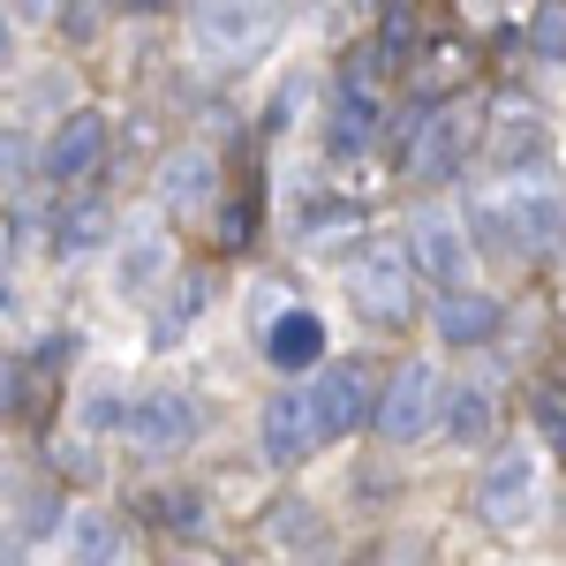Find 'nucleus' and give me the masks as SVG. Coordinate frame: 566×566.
<instances>
[{
  "mask_svg": "<svg viewBox=\"0 0 566 566\" xmlns=\"http://www.w3.org/2000/svg\"><path fill=\"white\" fill-rule=\"evenodd\" d=\"M287 31V0H189V39L219 69L264 61Z\"/></svg>",
  "mask_w": 566,
  "mask_h": 566,
  "instance_id": "obj_1",
  "label": "nucleus"
},
{
  "mask_svg": "<svg viewBox=\"0 0 566 566\" xmlns=\"http://www.w3.org/2000/svg\"><path fill=\"white\" fill-rule=\"evenodd\" d=\"M483 114L461 98V106H416L408 122H400V175L408 181H453L461 175V159H469V144H476Z\"/></svg>",
  "mask_w": 566,
  "mask_h": 566,
  "instance_id": "obj_2",
  "label": "nucleus"
},
{
  "mask_svg": "<svg viewBox=\"0 0 566 566\" xmlns=\"http://www.w3.org/2000/svg\"><path fill=\"white\" fill-rule=\"evenodd\" d=\"M438 400H446V378L438 363H400L392 378H378V400H370V431L386 438L392 453L400 446H423L438 431Z\"/></svg>",
  "mask_w": 566,
  "mask_h": 566,
  "instance_id": "obj_3",
  "label": "nucleus"
},
{
  "mask_svg": "<svg viewBox=\"0 0 566 566\" xmlns=\"http://www.w3.org/2000/svg\"><path fill=\"white\" fill-rule=\"evenodd\" d=\"M408 264H416V280H431V287H461V280H469L476 242H469V227H461L453 205H416V212H408Z\"/></svg>",
  "mask_w": 566,
  "mask_h": 566,
  "instance_id": "obj_4",
  "label": "nucleus"
},
{
  "mask_svg": "<svg viewBox=\"0 0 566 566\" xmlns=\"http://www.w3.org/2000/svg\"><path fill=\"white\" fill-rule=\"evenodd\" d=\"M476 522L499 536H522L536 522V453L528 446H499L491 469L476 476Z\"/></svg>",
  "mask_w": 566,
  "mask_h": 566,
  "instance_id": "obj_5",
  "label": "nucleus"
},
{
  "mask_svg": "<svg viewBox=\"0 0 566 566\" xmlns=\"http://www.w3.org/2000/svg\"><path fill=\"white\" fill-rule=\"evenodd\" d=\"M499 219H506V250L514 264H552L566 258V197L528 181V189H506L499 197Z\"/></svg>",
  "mask_w": 566,
  "mask_h": 566,
  "instance_id": "obj_6",
  "label": "nucleus"
},
{
  "mask_svg": "<svg viewBox=\"0 0 566 566\" xmlns=\"http://www.w3.org/2000/svg\"><path fill=\"white\" fill-rule=\"evenodd\" d=\"M348 303L363 325H408L416 317V264L400 250H363L348 264Z\"/></svg>",
  "mask_w": 566,
  "mask_h": 566,
  "instance_id": "obj_7",
  "label": "nucleus"
},
{
  "mask_svg": "<svg viewBox=\"0 0 566 566\" xmlns=\"http://www.w3.org/2000/svg\"><path fill=\"white\" fill-rule=\"evenodd\" d=\"M122 438L136 446V461H175L181 446L197 438V400L175 386L129 392V416H122Z\"/></svg>",
  "mask_w": 566,
  "mask_h": 566,
  "instance_id": "obj_8",
  "label": "nucleus"
},
{
  "mask_svg": "<svg viewBox=\"0 0 566 566\" xmlns=\"http://www.w3.org/2000/svg\"><path fill=\"white\" fill-rule=\"evenodd\" d=\"M386 136V98L370 84V53H355L340 91H333V122H325V151L333 159H363L370 144Z\"/></svg>",
  "mask_w": 566,
  "mask_h": 566,
  "instance_id": "obj_9",
  "label": "nucleus"
},
{
  "mask_svg": "<svg viewBox=\"0 0 566 566\" xmlns=\"http://www.w3.org/2000/svg\"><path fill=\"white\" fill-rule=\"evenodd\" d=\"M370 400H378V370L348 355V363H325L317 386H310V408H317V431L325 438H348L370 423Z\"/></svg>",
  "mask_w": 566,
  "mask_h": 566,
  "instance_id": "obj_10",
  "label": "nucleus"
},
{
  "mask_svg": "<svg viewBox=\"0 0 566 566\" xmlns=\"http://www.w3.org/2000/svg\"><path fill=\"white\" fill-rule=\"evenodd\" d=\"M258 446H264V461H272V469H303L310 453L325 446V431H317V408H310L303 386H280L272 400H264Z\"/></svg>",
  "mask_w": 566,
  "mask_h": 566,
  "instance_id": "obj_11",
  "label": "nucleus"
},
{
  "mask_svg": "<svg viewBox=\"0 0 566 566\" xmlns=\"http://www.w3.org/2000/svg\"><path fill=\"white\" fill-rule=\"evenodd\" d=\"M431 325H438V340H446V348H483V340H499V333H506V303L461 280V287H446V295H438Z\"/></svg>",
  "mask_w": 566,
  "mask_h": 566,
  "instance_id": "obj_12",
  "label": "nucleus"
},
{
  "mask_svg": "<svg viewBox=\"0 0 566 566\" xmlns=\"http://www.w3.org/2000/svg\"><path fill=\"white\" fill-rule=\"evenodd\" d=\"M106 144H114V122L98 114V106H76L61 129H53V144H45V175L53 181H84L98 159H106Z\"/></svg>",
  "mask_w": 566,
  "mask_h": 566,
  "instance_id": "obj_13",
  "label": "nucleus"
},
{
  "mask_svg": "<svg viewBox=\"0 0 566 566\" xmlns=\"http://www.w3.org/2000/svg\"><path fill=\"white\" fill-rule=\"evenodd\" d=\"M106 242H114V205H106L98 189H76V197L53 212V258L84 264V258H98Z\"/></svg>",
  "mask_w": 566,
  "mask_h": 566,
  "instance_id": "obj_14",
  "label": "nucleus"
},
{
  "mask_svg": "<svg viewBox=\"0 0 566 566\" xmlns=\"http://www.w3.org/2000/svg\"><path fill=\"white\" fill-rule=\"evenodd\" d=\"M258 340H264V355H272V370L295 378V370H317V363H325V317L303 310V303H280V317L264 325Z\"/></svg>",
  "mask_w": 566,
  "mask_h": 566,
  "instance_id": "obj_15",
  "label": "nucleus"
},
{
  "mask_svg": "<svg viewBox=\"0 0 566 566\" xmlns=\"http://www.w3.org/2000/svg\"><path fill=\"white\" fill-rule=\"evenodd\" d=\"M151 197H159V205H175V212H197L205 197H219V159L205 151V144L167 151V159H159V175H151Z\"/></svg>",
  "mask_w": 566,
  "mask_h": 566,
  "instance_id": "obj_16",
  "label": "nucleus"
},
{
  "mask_svg": "<svg viewBox=\"0 0 566 566\" xmlns=\"http://www.w3.org/2000/svg\"><path fill=\"white\" fill-rule=\"evenodd\" d=\"M491 423H499L491 392H483L476 378H453L446 400H438V431H446V446H491Z\"/></svg>",
  "mask_w": 566,
  "mask_h": 566,
  "instance_id": "obj_17",
  "label": "nucleus"
},
{
  "mask_svg": "<svg viewBox=\"0 0 566 566\" xmlns=\"http://www.w3.org/2000/svg\"><path fill=\"white\" fill-rule=\"evenodd\" d=\"M483 151H491V167H506V175H514V167H544V159H552V129H544L536 114H499Z\"/></svg>",
  "mask_w": 566,
  "mask_h": 566,
  "instance_id": "obj_18",
  "label": "nucleus"
},
{
  "mask_svg": "<svg viewBox=\"0 0 566 566\" xmlns=\"http://www.w3.org/2000/svg\"><path fill=\"white\" fill-rule=\"evenodd\" d=\"M167 258H175V242H167L159 227H129L122 264H114V287H122V295H151V287L167 280Z\"/></svg>",
  "mask_w": 566,
  "mask_h": 566,
  "instance_id": "obj_19",
  "label": "nucleus"
},
{
  "mask_svg": "<svg viewBox=\"0 0 566 566\" xmlns=\"http://www.w3.org/2000/svg\"><path fill=\"white\" fill-rule=\"evenodd\" d=\"M205 303H212V280H205V272H181V280H175V295H167V303H159V317H151V348H159V355L181 348V340L197 333Z\"/></svg>",
  "mask_w": 566,
  "mask_h": 566,
  "instance_id": "obj_20",
  "label": "nucleus"
},
{
  "mask_svg": "<svg viewBox=\"0 0 566 566\" xmlns=\"http://www.w3.org/2000/svg\"><path fill=\"white\" fill-rule=\"evenodd\" d=\"M122 416H129V392L114 386V370L84 378V392H76V438H106V431H122Z\"/></svg>",
  "mask_w": 566,
  "mask_h": 566,
  "instance_id": "obj_21",
  "label": "nucleus"
},
{
  "mask_svg": "<svg viewBox=\"0 0 566 566\" xmlns=\"http://www.w3.org/2000/svg\"><path fill=\"white\" fill-rule=\"evenodd\" d=\"M69 552L76 559H129V528H122V514H106V506H84L69 522Z\"/></svg>",
  "mask_w": 566,
  "mask_h": 566,
  "instance_id": "obj_22",
  "label": "nucleus"
},
{
  "mask_svg": "<svg viewBox=\"0 0 566 566\" xmlns=\"http://www.w3.org/2000/svg\"><path fill=\"white\" fill-rule=\"evenodd\" d=\"M355 227H363V212H355V205H325V212H310L303 242L317 250V258H333L340 242H355Z\"/></svg>",
  "mask_w": 566,
  "mask_h": 566,
  "instance_id": "obj_23",
  "label": "nucleus"
},
{
  "mask_svg": "<svg viewBox=\"0 0 566 566\" xmlns=\"http://www.w3.org/2000/svg\"><path fill=\"white\" fill-rule=\"evenodd\" d=\"M53 528H61V491H53V483L23 491V506H15V536H23V544H45Z\"/></svg>",
  "mask_w": 566,
  "mask_h": 566,
  "instance_id": "obj_24",
  "label": "nucleus"
},
{
  "mask_svg": "<svg viewBox=\"0 0 566 566\" xmlns=\"http://www.w3.org/2000/svg\"><path fill=\"white\" fill-rule=\"evenodd\" d=\"M522 39H528V53H536V61H566V0H552V8H536Z\"/></svg>",
  "mask_w": 566,
  "mask_h": 566,
  "instance_id": "obj_25",
  "label": "nucleus"
},
{
  "mask_svg": "<svg viewBox=\"0 0 566 566\" xmlns=\"http://www.w3.org/2000/svg\"><path fill=\"white\" fill-rule=\"evenodd\" d=\"M197 499H205V491H151V514L167 528H181V536H197V528H205V506H197Z\"/></svg>",
  "mask_w": 566,
  "mask_h": 566,
  "instance_id": "obj_26",
  "label": "nucleus"
},
{
  "mask_svg": "<svg viewBox=\"0 0 566 566\" xmlns=\"http://www.w3.org/2000/svg\"><path fill=\"white\" fill-rule=\"evenodd\" d=\"M264 536H280V544H317V514H310L303 499H295V506L264 514Z\"/></svg>",
  "mask_w": 566,
  "mask_h": 566,
  "instance_id": "obj_27",
  "label": "nucleus"
},
{
  "mask_svg": "<svg viewBox=\"0 0 566 566\" xmlns=\"http://www.w3.org/2000/svg\"><path fill=\"white\" fill-rule=\"evenodd\" d=\"M528 408H536V431H544V438L566 453V400H559V392H536Z\"/></svg>",
  "mask_w": 566,
  "mask_h": 566,
  "instance_id": "obj_28",
  "label": "nucleus"
},
{
  "mask_svg": "<svg viewBox=\"0 0 566 566\" xmlns=\"http://www.w3.org/2000/svg\"><path fill=\"white\" fill-rule=\"evenodd\" d=\"M272 317H280V287H272V280H264V287H250V325H272Z\"/></svg>",
  "mask_w": 566,
  "mask_h": 566,
  "instance_id": "obj_29",
  "label": "nucleus"
},
{
  "mask_svg": "<svg viewBox=\"0 0 566 566\" xmlns=\"http://www.w3.org/2000/svg\"><path fill=\"white\" fill-rule=\"evenodd\" d=\"M15 69V8H0V76Z\"/></svg>",
  "mask_w": 566,
  "mask_h": 566,
  "instance_id": "obj_30",
  "label": "nucleus"
},
{
  "mask_svg": "<svg viewBox=\"0 0 566 566\" xmlns=\"http://www.w3.org/2000/svg\"><path fill=\"white\" fill-rule=\"evenodd\" d=\"M0 175L8 181L23 175V144H15V129H0Z\"/></svg>",
  "mask_w": 566,
  "mask_h": 566,
  "instance_id": "obj_31",
  "label": "nucleus"
},
{
  "mask_svg": "<svg viewBox=\"0 0 566 566\" xmlns=\"http://www.w3.org/2000/svg\"><path fill=\"white\" fill-rule=\"evenodd\" d=\"M61 469H76V476H98V453H84V446H61Z\"/></svg>",
  "mask_w": 566,
  "mask_h": 566,
  "instance_id": "obj_32",
  "label": "nucleus"
},
{
  "mask_svg": "<svg viewBox=\"0 0 566 566\" xmlns=\"http://www.w3.org/2000/svg\"><path fill=\"white\" fill-rule=\"evenodd\" d=\"M15 15H39L45 23V15H69V0H15Z\"/></svg>",
  "mask_w": 566,
  "mask_h": 566,
  "instance_id": "obj_33",
  "label": "nucleus"
},
{
  "mask_svg": "<svg viewBox=\"0 0 566 566\" xmlns=\"http://www.w3.org/2000/svg\"><path fill=\"white\" fill-rule=\"evenodd\" d=\"M15 400V355H0V408Z\"/></svg>",
  "mask_w": 566,
  "mask_h": 566,
  "instance_id": "obj_34",
  "label": "nucleus"
},
{
  "mask_svg": "<svg viewBox=\"0 0 566 566\" xmlns=\"http://www.w3.org/2000/svg\"><path fill=\"white\" fill-rule=\"evenodd\" d=\"M15 303V280H8V250H0V310Z\"/></svg>",
  "mask_w": 566,
  "mask_h": 566,
  "instance_id": "obj_35",
  "label": "nucleus"
},
{
  "mask_svg": "<svg viewBox=\"0 0 566 566\" xmlns=\"http://www.w3.org/2000/svg\"><path fill=\"white\" fill-rule=\"evenodd\" d=\"M136 15H159V8H175V0H129Z\"/></svg>",
  "mask_w": 566,
  "mask_h": 566,
  "instance_id": "obj_36",
  "label": "nucleus"
},
{
  "mask_svg": "<svg viewBox=\"0 0 566 566\" xmlns=\"http://www.w3.org/2000/svg\"><path fill=\"white\" fill-rule=\"evenodd\" d=\"M355 8H370V0H355Z\"/></svg>",
  "mask_w": 566,
  "mask_h": 566,
  "instance_id": "obj_37",
  "label": "nucleus"
}]
</instances>
